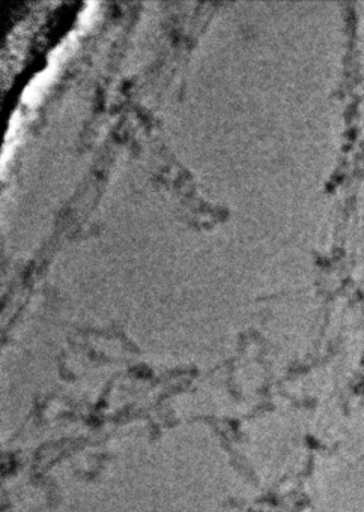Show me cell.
I'll list each match as a JSON object with an SVG mask.
<instances>
[{"label": "cell", "instance_id": "cell-3", "mask_svg": "<svg viewBox=\"0 0 364 512\" xmlns=\"http://www.w3.org/2000/svg\"><path fill=\"white\" fill-rule=\"evenodd\" d=\"M101 14V5L98 2H88L83 9L80 11V14L76 21V32L78 35H83L88 30L93 28V25L98 21Z\"/></svg>", "mask_w": 364, "mask_h": 512}, {"label": "cell", "instance_id": "cell-2", "mask_svg": "<svg viewBox=\"0 0 364 512\" xmlns=\"http://www.w3.org/2000/svg\"><path fill=\"white\" fill-rule=\"evenodd\" d=\"M77 45H78V33L76 30L69 32L66 37L50 52L49 59H47L49 65H56L59 68H62V65L71 57V54L77 49Z\"/></svg>", "mask_w": 364, "mask_h": 512}, {"label": "cell", "instance_id": "cell-1", "mask_svg": "<svg viewBox=\"0 0 364 512\" xmlns=\"http://www.w3.org/2000/svg\"><path fill=\"white\" fill-rule=\"evenodd\" d=\"M59 71H61V68L56 65H47L42 71L35 74L21 93V102L28 107L38 105L47 95V92L50 90L52 85L59 76Z\"/></svg>", "mask_w": 364, "mask_h": 512}, {"label": "cell", "instance_id": "cell-4", "mask_svg": "<svg viewBox=\"0 0 364 512\" xmlns=\"http://www.w3.org/2000/svg\"><path fill=\"white\" fill-rule=\"evenodd\" d=\"M21 141V137L13 138V140H5L4 141V149H2V158H0V167H2V173H5V170L8 169L9 162L13 161L14 155L18 149V145Z\"/></svg>", "mask_w": 364, "mask_h": 512}, {"label": "cell", "instance_id": "cell-5", "mask_svg": "<svg viewBox=\"0 0 364 512\" xmlns=\"http://www.w3.org/2000/svg\"><path fill=\"white\" fill-rule=\"evenodd\" d=\"M23 124H25V119H23V114L20 110H16L9 119V125L6 129V136L5 140H13L17 137H21V131H23Z\"/></svg>", "mask_w": 364, "mask_h": 512}]
</instances>
